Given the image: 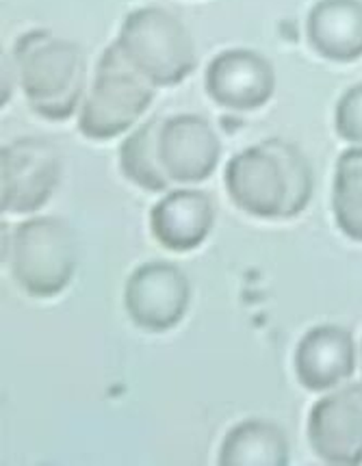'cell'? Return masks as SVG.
I'll use <instances>...</instances> for the list:
<instances>
[{
  "instance_id": "obj_12",
  "label": "cell",
  "mask_w": 362,
  "mask_h": 466,
  "mask_svg": "<svg viewBox=\"0 0 362 466\" xmlns=\"http://www.w3.org/2000/svg\"><path fill=\"white\" fill-rule=\"evenodd\" d=\"M215 224L211 196L197 189L169 191L150 213L152 237L172 252H189L205 243Z\"/></svg>"
},
{
  "instance_id": "obj_2",
  "label": "cell",
  "mask_w": 362,
  "mask_h": 466,
  "mask_svg": "<svg viewBox=\"0 0 362 466\" xmlns=\"http://www.w3.org/2000/svg\"><path fill=\"white\" fill-rule=\"evenodd\" d=\"M14 67L37 116L53 122L75 116L87 83V61L78 44L46 28H33L15 42Z\"/></svg>"
},
{
  "instance_id": "obj_5",
  "label": "cell",
  "mask_w": 362,
  "mask_h": 466,
  "mask_svg": "<svg viewBox=\"0 0 362 466\" xmlns=\"http://www.w3.org/2000/svg\"><path fill=\"white\" fill-rule=\"evenodd\" d=\"M156 85L146 78L116 42L100 55L94 85L78 113L85 137L105 141L126 133L155 100Z\"/></svg>"
},
{
  "instance_id": "obj_16",
  "label": "cell",
  "mask_w": 362,
  "mask_h": 466,
  "mask_svg": "<svg viewBox=\"0 0 362 466\" xmlns=\"http://www.w3.org/2000/svg\"><path fill=\"white\" fill-rule=\"evenodd\" d=\"M332 210L338 230L362 243V147H349L338 157Z\"/></svg>"
},
{
  "instance_id": "obj_6",
  "label": "cell",
  "mask_w": 362,
  "mask_h": 466,
  "mask_svg": "<svg viewBox=\"0 0 362 466\" xmlns=\"http://www.w3.org/2000/svg\"><path fill=\"white\" fill-rule=\"evenodd\" d=\"M0 180L5 213L22 215L42 208L59 187V150L39 137L11 141L0 150Z\"/></svg>"
},
{
  "instance_id": "obj_7",
  "label": "cell",
  "mask_w": 362,
  "mask_h": 466,
  "mask_svg": "<svg viewBox=\"0 0 362 466\" xmlns=\"http://www.w3.org/2000/svg\"><path fill=\"white\" fill-rule=\"evenodd\" d=\"M189 295V280L180 267L150 260L130 274L124 306L135 326L148 332H167L185 317Z\"/></svg>"
},
{
  "instance_id": "obj_15",
  "label": "cell",
  "mask_w": 362,
  "mask_h": 466,
  "mask_svg": "<svg viewBox=\"0 0 362 466\" xmlns=\"http://www.w3.org/2000/svg\"><path fill=\"white\" fill-rule=\"evenodd\" d=\"M158 133H161V119L152 117L120 146V167L124 176L152 193L166 191L172 183L158 161Z\"/></svg>"
},
{
  "instance_id": "obj_13",
  "label": "cell",
  "mask_w": 362,
  "mask_h": 466,
  "mask_svg": "<svg viewBox=\"0 0 362 466\" xmlns=\"http://www.w3.org/2000/svg\"><path fill=\"white\" fill-rule=\"evenodd\" d=\"M310 48L337 64L362 56V0H317L307 20Z\"/></svg>"
},
{
  "instance_id": "obj_3",
  "label": "cell",
  "mask_w": 362,
  "mask_h": 466,
  "mask_svg": "<svg viewBox=\"0 0 362 466\" xmlns=\"http://www.w3.org/2000/svg\"><path fill=\"white\" fill-rule=\"evenodd\" d=\"M15 282L33 298H53L70 284L78 265V237L65 219L35 218L15 226L5 243Z\"/></svg>"
},
{
  "instance_id": "obj_11",
  "label": "cell",
  "mask_w": 362,
  "mask_h": 466,
  "mask_svg": "<svg viewBox=\"0 0 362 466\" xmlns=\"http://www.w3.org/2000/svg\"><path fill=\"white\" fill-rule=\"evenodd\" d=\"M356 345L349 329L317 326L308 329L296 350V375L304 389L327 390L352 378Z\"/></svg>"
},
{
  "instance_id": "obj_14",
  "label": "cell",
  "mask_w": 362,
  "mask_h": 466,
  "mask_svg": "<svg viewBox=\"0 0 362 466\" xmlns=\"http://www.w3.org/2000/svg\"><path fill=\"white\" fill-rule=\"evenodd\" d=\"M222 466H287L288 441L276 423L250 419L236 423L219 449Z\"/></svg>"
},
{
  "instance_id": "obj_17",
  "label": "cell",
  "mask_w": 362,
  "mask_h": 466,
  "mask_svg": "<svg viewBox=\"0 0 362 466\" xmlns=\"http://www.w3.org/2000/svg\"><path fill=\"white\" fill-rule=\"evenodd\" d=\"M338 137L352 144H362V83L354 85L338 98L335 111Z\"/></svg>"
},
{
  "instance_id": "obj_8",
  "label": "cell",
  "mask_w": 362,
  "mask_h": 466,
  "mask_svg": "<svg viewBox=\"0 0 362 466\" xmlns=\"http://www.w3.org/2000/svg\"><path fill=\"white\" fill-rule=\"evenodd\" d=\"M308 441L327 464H362V384L326 395L308 417Z\"/></svg>"
},
{
  "instance_id": "obj_1",
  "label": "cell",
  "mask_w": 362,
  "mask_h": 466,
  "mask_svg": "<svg viewBox=\"0 0 362 466\" xmlns=\"http://www.w3.org/2000/svg\"><path fill=\"white\" fill-rule=\"evenodd\" d=\"M224 183L236 207L254 218L291 219L308 207L315 176L297 146L271 137L236 152Z\"/></svg>"
},
{
  "instance_id": "obj_4",
  "label": "cell",
  "mask_w": 362,
  "mask_h": 466,
  "mask_svg": "<svg viewBox=\"0 0 362 466\" xmlns=\"http://www.w3.org/2000/svg\"><path fill=\"white\" fill-rule=\"evenodd\" d=\"M117 46L156 87L183 83L196 70V44L178 15L163 7H141L124 18Z\"/></svg>"
},
{
  "instance_id": "obj_9",
  "label": "cell",
  "mask_w": 362,
  "mask_h": 466,
  "mask_svg": "<svg viewBox=\"0 0 362 466\" xmlns=\"http://www.w3.org/2000/svg\"><path fill=\"white\" fill-rule=\"evenodd\" d=\"M222 141L211 122L194 113H180L161 122L158 161L174 183H202L217 167Z\"/></svg>"
},
{
  "instance_id": "obj_10",
  "label": "cell",
  "mask_w": 362,
  "mask_h": 466,
  "mask_svg": "<svg viewBox=\"0 0 362 466\" xmlns=\"http://www.w3.org/2000/svg\"><path fill=\"white\" fill-rule=\"evenodd\" d=\"M206 94L219 106L254 111L267 105L276 89V72L267 56L256 50L230 48L208 64Z\"/></svg>"
}]
</instances>
